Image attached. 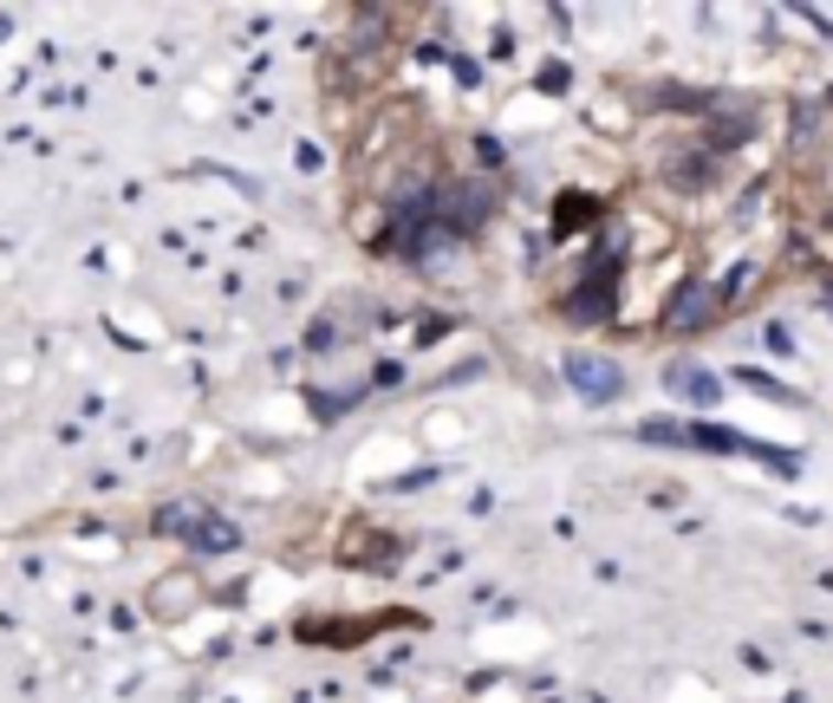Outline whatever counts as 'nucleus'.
<instances>
[{
	"label": "nucleus",
	"instance_id": "1",
	"mask_svg": "<svg viewBox=\"0 0 833 703\" xmlns=\"http://www.w3.org/2000/svg\"><path fill=\"white\" fill-rule=\"evenodd\" d=\"M645 443H678V450H716V456H756L775 476H801V450H781V443H756V436H736L723 423H638Z\"/></svg>",
	"mask_w": 833,
	"mask_h": 703
},
{
	"label": "nucleus",
	"instance_id": "2",
	"mask_svg": "<svg viewBox=\"0 0 833 703\" xmlns=\"http://www.w3.org/2000/svg\"><path fill=\"white\" fill-rule=\"evenodd\" d=\"M443 235H436V203L430 196H398L391 203V228H385V255H398V261H416V255H430Z\"/></svg>",
	"mask_w": 833,
	"mask_h": 703
},
{
	"label": "nucleus",
	"instance_id": "3",
	"mask_svg": "<svg viewBox=\"0 0 833 703\" xmlns=\"http://www.w3.org/2000/svg\"><path fill=\"white\" fill-rule=\"evenodd\" d=\"M488 196H495L488 183H443V190L430 196V203H436V235H443V241H450V235H476L488 221V209H495Z\"/></svg>",
	"mask_w": 833,
	"mask_h": 703
},
{
	"label": "nucleus",
	"instance_id": "4",
	"mask_svg": "<svg viewBox=\"0 0 833 703\" xmlns=\"http://www.w3.org/2000/svg\"><path fill=\"white\" fill-rule=\"evenodd\" d=\"M163 534H190L203 554H228L235 548V521H221V515H203V508H163V521H156Z\"/></svg>",
	"mask_w": 833,
	"mask_h": 703
},
{
	"label": "nucleus",
	"instance_id": "5",
	"mask_svg": "<svg viewBox=\"0 0 833 703\" xmlns=\"http://www.w3.org/2000/svg\"><path fill=\"white\" fill-rule=\"evenodd\" d=\"M566 385L586 398V404H613L625 391V371L613 365V358H593V352H573L566 358Z\"/></svg>",
	"mask_w": 833,
	"mask_h": 703
},
{
	"label": "nucleus",
	"instance_id": "6",
	"mask_svg": "<svg viewBox=\"0 0 833 703\" xmlns=\"http://www.w3.org/2000/svg\"><path fill=\"white\" fill-rule=\"evenodd\" d=\"M710 306H716V286H703V281L678 286V300H671L664 326H671V333H691V326H703V320H710Z\"/></svg>",
	"mask_w": 833,
	"mask_h": 703
},
{
	"label": "nucleus",
	"instance_id": "7",
	"mask_svg": "<svg viewBox=\"0 0 833 703\" xmlns=\"http://www.w3.org/2000/svg\"><path fill=\"white\" fill-rule=\"evenodd\" d=\"M664 385H671L678 398H691L696 411H710V404L723 398V385H716L710 371H696V365H671V378H664Z\"/></svg>",
	"mask_w": 833,
	"mask_h": 703
},
{
	"label": "nucleus",
	"instance_id": "8",
	"mask_svg": "<svg viewBox=\"0 0 833 703\" xmlns=\"http://www.w3.org/2000/svg\"><path fill=\"white\" fill-rule=\"evenodd\" d=\"M606 313H613V274L599 286H580V293L566 300V320H580V326H586V320H606Z\"/></svg>",
	"mask_w": 833,
	"mask_h": 703
}]
</instances>
